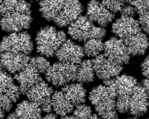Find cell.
<instances>
[{"label":"cell","instance_id":"ba28073f","mask_svg":"<svg viewBox=\"0 0 149 119\" xmlns=\"http://www.w3.org/2000/svg\"><path fill=\"white\" fill-rule=\"evenodd\" d=\"M51 105L55 114L61 117L71 114L74 108V105L68 101L62 91H56L53 93Z\"/></svg>","mask_w":149,"mask_h":119},{"label":"cell","instance_id":"1f68e13d","mask_svg":"<svg viewBox=\"0 0 149 119\" xmlns=\"http://www.w3.org/2000/svg\"><path fill=\"white\" fill-rule=\"evenodd\" d=\"M60 43V42L59 40H57L56 41V44H59Z\"/></svg>","mask_w":149,"mask_h":119},{"label":"cell","instance_id":"836d02e7","mask_svg":"<svg viewBox=\"0 0 149 119\" xmlns=\"http://www.w3.org/2000/svg\"><path fill=\"white\" fill-rule=\"evenodd\" d=\"M68 25H69V24H67V23H65V24H64L65 27V26H68Z\"/></svg>","mask_w":149,"mask_h":119},{"label":"cell","instance_id":"74e56055","mask_svg":"<svg viewBox=\"0 0 149 119\" xmlns=\"http://www.w3.org/2000/svg\"><path fill=\"white\" fill-rule=\"evenodd\" d=\"M72 46H69L68 49L69 50H70L71 49H72Z\"/></svg>","mask_w":149,"mask_h":119},{"label":"cell","instance_id":"44dd1931","mask_svg":"<svg viewBox=\"0 0 149 119\" xmlns=\"http://www.w3.org/2000/svg\"><path fill=\"white\" fill-rule=\"evenodd\" d=\"M125 119H140L138 117H134V116H132V117H128Z\"/></svg>","mask_w":149,"mask_h":119},{"label":"cell","instance_id":"7a4b0ae2","mask_svg":"<svg viewBox=\"0 0 149 119\" xmlns=\"http://www.w3.org/2000/svg\"><path fill=\"white\" fill-rule=\"evenodd\" d=\"M103 56L114 64L121 66L129 64L131 57L127 52L124 40L111 36L104 43Z\"/></svg>","mask_w":149,"mask_h":119},{"label":"cell","instance_id":"9a60e30c","mask_svg":"<svg viewBox=\"0 0 149 119\" xmlns=\"http://www.w3.org/2000/svg\"><path fill=\"white\" fill-rule=\"evenodd\" d=\"M1 27H2V30L3 31H5L7 33H9L11 31L9 29V27H8L7 26H6L5 25H3V24H1Z\"/></svg>","mask_w":149,"mask_h":119},{"label":"cell","instance_id":"f1b7e54d","mask_svg":"<svg viewBox=\"0 0 149 119\" xmlns=\"http://www.w3.org/2000/svg\"><path fill=\"white\" fill-rule=\"evenodd\" d=\"M17 10H19V11H22V8L21 7H18V8H17Z\"/></svg>","mask_w":149,"mask_h":119},{"label":"cell","instance_id":"3957f363","mask_svg":"<svg viewBox=\"0 0 149 119\" xmlns=\"http://www.w3.org/2000/svg\"><path fill=\"white\" fill-rule=\"evenodd\" d=\"M91 63L97 77L103 80L115 78L123 70V66L112 63L103 54H100L95 59H91Z\"/></svg>","mask_w":149,"mask_h":119},{"label":"cell","instance_id":"7c38bea8","mask_svg":"<svg viewBox=\"0 0 149 119\" xmlns=\"http://www.w3.org/2000/svg\"><path fill=\"white\" fill-rule=\"evenodd\" d=\"M121 15L126 17H133L137 15L134 7L126 3L125 6L120 12Z\"/></svg>","mask_w":149,"mask_h":119},{"label":"cell","instance_id":"2e32d148","mask_svg":"<svg viewBox=\"0 0 149 119\" xmlns=\"http://www.w3.org/2000/svg\"><path fill=\"white\" fill-rule=\"evenodd\" d=\"M88 119H102L97 114H93L92 116Z\"/></svg>","mask_w":149,"mask_h":119},{"label":"cell","instance_id":"d590c367","mask_svg":"<svg viewBox=\"0 0 149 119\" xmlns=\"http://www.w3.org/2000/svg\"><path fill=\"white\" fill-rule=\"evenodd\" d=\"M53 41H54V40H53V39H51V40H50V42L49 43H52Z\"/></svg>","mask_w":149,"mask_h":119},{"label":"cell","instance_id":"83f0119b","mask_svg":"<svg viewBox=\"0 0 149 119\" xmlns=\"http://www.w3.org/2000/svg\"><path fill=\"white\" fill-rule=\"evenodd\" d=\"M17 7H21L22 6V5L19 2H18V3H17Z\"/></svg>","mask_w":149,"mask_h":119},{"label":"cell","instance_id":"603a6c76","mask_svg":"<svg viewBox=\"0 0 149 119\" xmlns=\"http://www.w3.org/2000/svg\"><path fill=\"white\" fill-rule=\"evenodd\" d=\"M8 40H9V41H10V42L13 43V44H14V43L15 42L14 41V40H13V39H11V38H9V37H8Z\"/></svg>","mask_w":149,"mask_h":119},{"label":"cell","instance_id":"b9f144b4","mask_svg":"<svg viewBox=\"0 0 149 119\" xmlns=\"http://www.w3.org/2000/svg\"><path fill=\"white\" fill-rule=\"evenodd\" d=\"M48 2H49V3H52V1H51V0H48Z\"/></svg>","mask_w":149,"mask_h":119},{"label":"cell","instance_id":"4316f807","mask_svg":"<svg viewBox=\"0 0 149 119\" xmlns=\"http://www.w3.org/2000/svg\"><path fill=\"white\" fill-rule=\"evenodd\" d=\"M75 26H78V27H80V23L78 22H77L76 24H75Z\"/></svg>","mask_w":149,"mask_h":119},{"label":"cell","instance_id":"f546056e","mask_svg":"<svg viewBox=\"0 0 149 119\" xmlns=\"http://www.w3.org/2000/svg\"><path fill=\"white\" fill-rule=\"evenodd\" d=\"M62 2H61V1H59V2L58 3L57 5H58L59 6H61L62 5Z\"/></svg>","mask_w":149,"mask_h":119},{"label":"cell","instance_id":"ac0fdd59","mask_svg":"<svg viewBox=\"0 0 149 119\" xmlns=\"http://www.w3.org/2000/svg\"><path fill=\"white\" fill-rule=\"evenodd\" d=\"M45 19H46V21H49V22L51 21H52L53 20L52 17H50L49 15L48 17H46V18H45Z\"/></svg>","mask_w":149,"mask_h":119},{"label":"cell","instance_id":"4fadbf2b","mask_svg":"<svg viewBox=\"0 0 149 119\" xmlns=\"http://www.w3.org/2000/svg\"><path fill=\"white\" fill-rule=\"evenodd\" d=\"M41 119H58L57 115L55 113H50L41 118Z\"/></svg>","mask_w":149,"mask_h":119},{"label":"cell","instance_id":"ee69618b","mask_svg":"<svg viewBox=\"0 0 149 119\" xmlns=\"http://www.w3.org/2000/svg\"><path fill=\"white\" fill-rule=\"evenodd\" d=\"M149 119V118H147V119Z\"/></svg>","mask_w":149,"mask_h":119},{"label":"cell","instance_id":"e0dca14e","mask_svg":"<svg viewBox=\"0 0 149 119\" xmlns=\"http://www.w3.org/2000/svg\"><path fill=\"white\" fill-rule=\"evenodd\" d=\"M22 27L24 28H29V27H30V24H25V23H24V22H22Z\"/></svg>","mask_w":149,"mask_h":119},{"label":"cell","instance_id":"7402d4cb","mask_svg":"<svg viewBox=\"0 0 149 119\" xmlns=\"http://www.w3.org/2000/svg\"><path fill=\"white\" fill-rule=\"evenodd\" d=\"M59 19H58V18H57V17H56L55 19H54L53 21H54V22L56 24V22H57L58 21H59Z\"/></svg>","mask_w":149,"mask_h":119},{"label":"cell","instance_id":"277c9868","mask_svg":"<svg viewBox=\"0 0 149 119\" xmlns=\"http://www.w3.org/2000/svg\"><path fill=\"white\" fill-rule=\"evenodd\" d=\"M148 104L147 92L142 84L138 82L131 95L128 115L138 118L144 116L148 111Z\"/></svg>","mask_w":149,"mask_h":119},{"label":"cell","instance_id":"d4e9b609","mask_svg":"<svg viewBox=\"0 0 149 119\" xmlns=\"http://www.w3.org/2000/svg\"><path fill=\"white\" fill-rule=\"evenodd\" d=\"M43 48H41V49H37V52H40L41 51H42V50Z\"/></svg>","mask_w":149,"mask_h":119},{"label":"cell","instance_id":"60d3db41","mask_svg":"<svg viewBox=\"0 0 149 119\" xmlns=\"http://www.w3.org/2000/svg\"><path fill=\"white\" fill-rule=\"evenodd\" d=\"M65 23H67V24H70L69 21H65Z\"/></svg>","mask_w":149,"mask_h":119},{"label":"cell","instance_id":"d6986e66","mask_svg":"<svg viewBox=\"0 0 149 119\" xmlns=\"http://www.w3.org/2000/svg\"><path fill=\"white\" fill-rule=\"evenodd\" d=\"M31 7V4L30 3H27V4H26V5L25 6V8H26V9H30V8Z\"/></svg>","mask_w":149,"mask_h":119},{"label":"cell","instance_id":"ffe728a7","mask_svg":"<svg viewBox=\"0 0 149 119\" xmlns=\"http://www.w3.org/2000/svg\"><path fill=\"white\" fill-rule=\"evenodd\" d=\"M74 29H71V28H69V30H68V34H71L72 33L74 32Z\"/></svg>","mask_w":149,"mask_h":119},{"label":"cell","instance_id":"8fae6325","mask_svg":"<svg viewBox=\"0 0 149 119\" xmlns=\"http://www.w3.org/2000/svg\"><path fill=\"white\" fill-rule=\"evenodd\" d=\"M142 31L146 34H149V12L146 15L139 17L138 19Z\"/></svg>","mask_w":149,"mask_h":119},{"label":"cell","instance_id":"8d00e7d4","mask_svg":"<svg viewBox=\"0 0 149 119\" xmlns=\"http://www.w3.org/2000/svg\"><path fill=\"white\" fill-rule=\"evenodd\" d=\"M77 57V55H73V58H74H74H76Z\"/></svg>","mask_w":149,"mask_h":119},{"label":"cell","instance_id":"ab89813d","mask_svg":"<svg viewBox=\"0 0 149 119\" xmlns=\"http://www.w3.org/2000/svg\"><path fill=\"white\" fill-rule=\"evenodd\" d=\"M148 100H149V104H148V107H149V93H148Z\"/></svg>","mask_w":149,"mask_h":119},{"label":"cell","instance_id":"5bb4252c","mask_svg":"<svg viewBox=\"0 0 149 119\" xmlns=\"http://www.w3.org/2000/svg\"><path fill=\"white\" fill-rule=\"evenodd\" d=\"M61 119H77L76 118L74 117L73 115H66V116L61 117Z\"/></svg>","mask_w":149,"mask_h":119},{"label":"cell","instance_id":"f35d334b","mask_svg":"<svg viewBox=\"0 0 149 119\" xmlns=\"http://www.w3.org/2000/svg\"><path fill=\"white\" fill-rule=\"evenodd\" d=\"M70 54L68 52H67V53H66V54L65 55H66V56H69Z\"/></svg>","mask_w":149,"mask_h":119},{"label":"cell","instance_id":"52a82bcc","mask_svg":"<svg viewBox=\"0 0 149 119\" xmlns=\"http://www.w3.org/2000/svg\"><path fill=\"white\" fill-rule=\"evenodd\" d=\"M124 42L128 53L133 57L144 56L149 47L148 36L143 31L131 36Z\"/></svg>","mask_w":149,"mask_h":119},{"label":"cell","instance_id":"e575fe53","mask_svg":"<svg viewBox=\"0 0 149 119\" xmlns=\"http://www.w3.org/2000/svg\"><path fill=\"white\" fill-rule=\"evenodd\" d=\"M73 4H72V3H71L70 5H69V7H70V8H72V7H73Z\"/></svg>","mask_w":149,"mask_h":119},{"label":"cell","instance_id":"5b68a950","mask_svg":"<svg viewBox=\"0 0 149 119\" xmlns=\"http://www.w3.org/2000/svg\"><path fill=\"white\" fill-rule=\"evenodd\" d=\"M142 31L139 21L133 17H126L121 15L112 24L111 32L115 37L125 40L131 36Z\"/></svg>","mask_w":149,"mask_h":119},{"label":"cell","instance_id":"cb8c5ba5","mask_svg":"<svg viewBox=\"0 0 149 119\" xmlns=\"http://www.w3.org/2000/svg\"><path fill=\"white\" fill-rule=\"evenodd\" d=\"M22 44L26 45H27L28 44V42H27V41H24V42H22Z\"/></svg>","mask_w":149,"mask_h":119},{"label":"cell","instance_id":"9c48e42d","mask_svg":"<svg viewBox=\"0 0 149 119\" xmlns=\"http://www.w3.org/2000/svg\"><path fill=\"white\" fill-rule=\"evenodd\" d=\"M95 71L92 66L91 60L88 59V63L85 64L82 61L81 66H77V71L76 77L77 82L81 84L84 83H90L93 82L95 78Z\"/></svg>","mask_w":149,"mask_h":119},{"label":"cell","instance_id":"6da1fadb","mask_svg":"<svg viewBox=\"0 0 149 119\" xmlns=\"http://www.w3.org/2000/svg\"><path fill=\"white\" fill-rule=\"evenodd\" d=\"M88 99L101 119H119L116 109V97L110 94L104 85L94 87L90 92Z\"/></svg>","mask_w":149,"mask_h":119},{"label":"cell","instance_id":"30bf717a","mask_svg":"<svg viewBox=\"0 0 149 119\" xmlns=\"http://www.w3.org/2000/svg\"><path fill=\"white\" fill-rule=\"evenodd\" d=\"M76 107V110L73 111V115L77 119H88L93 115L92 108L90 106L81 104Z\"/></svg>","mask_w":149,"mask_h":119},{"label":"cell","instance_id":"4dcf8cb0","mask_svg":"<svg viewBox=\"0 0 149 119\" xmlns=\"http://www.w3.org/2000/svg\"><path fill=\"white\" fill-rule=\"evenodd\" d=\"M17 50H19V49L17 48L16 47H14V51H17Z\"/></svg>","mask_w":149,"mask_h":119},{"label":"cell","instance_id":"d6a6232c","mask_svg":"<svg viewBox=\"0 0 149 119\" xmlns=\"http://www.w3.org/2000/svg\"><path fill=\"white\" fill-rule=\"evenodd\" d=\"M59 2V1H58V0H56V2H55V5H57Z\"/></svg>","mask_w":149,"mask_h":119},{"label":"cell","instance_id":"7bdbcfd3","mask_svg":"<svg viewBox=\"0 0 149 119\" xmlns=\"http://www.w3.org/2000/svg\"><path fill=\"white\" fill-rule=\"evenodd\" d=\"M66 45V48H68V47H69V45L68 44H67V45Z\"/></svg>","mask_w":149,"mask_h":119},{"label":"cell","instance_id":"8992f818","mask_svg":"<svg viewBox=\"0 0 149 119\" xmlns=\"http://www.w3.org/2000/svg\"><path fill=\"white\" fill-rule=\"evenodd\" d=\"M42 111L38 104L30 101L22 100L15 111L9 114L7 119H41Z\"/></svg>","mask_w":149,"mask_h":119},{"label":"cell","instance_id":"484cf974","mask_svg":"<svg viewBox=\"0 0 149 119\" xmlns=\"http://www.w3.org/2000/svg\"><path fill=\"white\" fill-rule=\"evenodd\" d=\"M19 3L22 5L24 3V1H23V0H20V1H19Z\"/></svg>","mask_w":149,"mask_h":119}]
</instances>
